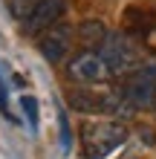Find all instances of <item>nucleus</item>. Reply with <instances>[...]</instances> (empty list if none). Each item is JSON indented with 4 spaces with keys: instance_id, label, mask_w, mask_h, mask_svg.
Here are the masks:
<instances>
[{
    "instance_id": "obj_1",
    "label": "nucleus",
    "mask_w": 156,
    "mask_h": 159,
    "mask_svg": "<svg viewBox=\"0 0 156 159\" xmlns=\"http://www.w3.org/2000/svg\"><path fill=\"white\" fill-rule=\"evenodd\" d=\"M127 139L124 125L116 121H98V125H84V153L90 159H101L110 151H116Z\"/></svg>"
},
{
    "instance_id": "obj_2",
    "label": "nucleus",
    "mask_w": 156,
    "mask_h": 159,
    "mask_svg": "<svg viewBox=\"0 0 156 159\" xmlns=\"http://www.w3.org/2000/svg\"><path fill=\"white\" fill-rule=\"evenodd\" d=\"M122 96L136 110L156 107V67H139L133 75H127L122 84Z\"/></svg>"
},
{
    "instance_id": "obj_3",
    "label": "nucleus",
    "mask_w": 156,
    "mask_h": 159,
    "mask_svg": "<svg viewBox=\"0 0 156 159\" xmlns=\"http://www.w3.org/2000/svg\"><path fill=\"white\" fill-rule=\"evenodd\" d=\"M98 55L104 58V64L110 67V72H127L136 67V61H139V55H136L133 43L124 38V35H107Z\"/></svg>"
},
{
    "instance_id": "obj_4",
    "label": "nucleus",
    "mask_w": 156,
    "mask_h": 159,
    "mask_svg": "<svg viewBox=\"0 0 156 159\" xmlns=\"http://www.w3.org/2000/svg\"><path fill=\"white\" fill-rule=\"evenodd\" d=\"M67 72H69V78L72 81H81V84H96V81H104L107 75H110V67L104 64V58L98 52H78L75 58L69 61V67H67Z\"/></svg>"
},
{
    "instance_id": "obj_5",
    "label": "nucleus",
    "mask_w": 156,
    "mask_h": 159,
    "mask_svg": "<svg viewBox=\"0 0 156 159\" xmlns=\"http://www.w3.org/2000/svg\"><path fill=\"white\" fill-rule=\"evenodd\" d=\"M64 12H67V0H41V3L32 9V15L23 20V29L29 35L41 32V29H52L64 17Z\"/></svg>"
},
{
    "instance_id": "obj_6",
    "label": "nucleus",
    "mask_w": 156,
    "mask_h": 159,
    "mask_svg": "<svg viewBox=\"0 0 156 159\" xmlns=\"http://www.w3.org/2000/svg\"><path fill=\"white\" fill-rule=\"evenodd\" d=\"M69 43H72V32L67 29V26H58V23H55L52 29L41 38V55L49 64H58L64 55L69 52Z\"/></svg>"
},
{
    "instance_id": "obj_7",
    "label": "nucleus",
    "mask_w": 156,
    "mask_h": 159,
    "mask_svg": "<svg viewBox=\"0 0 156 159\" xmlns=\"http://www.w3.org/2000/svg\"><path fill=\"white\" fill-rule=\"evenodd\" d=\"M69 107L78 113H104V96H93V93H72Z\"/></svg>"
},
{
    "instance_id": "obj_8",
    "label": "nucleus",
    "mask_w": 156,
    "mask_h": 159,
    "mask_svg": "<svg viewBox=\"0 0 156 159\" xmlns=\"http://www.w3.org/2000/svg\"><path fill=\"white\" fill-rule=\"evenodd\" d=\"M104 113L116 116V119H130L136 113V107L122 96V93H104Z\"/></svg>"
},
{
    "instance_id": "obj_9",
    "label": "nucleus",
    "mask_w": 156,
    "mask_h": 159,
    "mask_svg": "<svg viewBox=\"0 0 156 159\" xmlns=\"http://www.w3.org/2000/svg\"><path fill=\"white\" fill-rule=\"evenodd\" d=\"M78 35H81V41H84L87 46H93L96 41L104 43V38H107L101 20H87V23H81V26H78Z\"/></svg>"
},
{
    "instance_id": "obj_10",
    "label": "nucleus",
    "mask_w": 156,
    "mask_h": 159,
    "mask_svg": "<svg viewBox=\"0 0 156 159\" xmlns=\"http://www.w3.org/2000/svg\"><path fill=\"white\" fill-rule=\"evenodd\" d=\"M38 3H41V0H9V12H12L17 20H26Z\"/></svg>"
},
{
    "instance_id": "obj_11",
    "label": "nucleus",
    "mask_w": 156,
    "mask_h": 159,
    "mask_svg": "<svg viewBox=\"0 0 156 159\" xmlns=\"http://www.w3.org/2000/svg\"><path fill=\"white\" fill-rule=\"evenodd\" d=\"M58 127H61V151L69 153V148H72V133H69V119H67L64 110H58Z\"/></svg>"
},
{
    "instance_id": "obj_12",
    "label": "nucleus",
    "mask_w": 156,
    "mask_h": 159,
    "mask_svg": "<svg viewBox=\"0 0 156 159\" xmlns=\"http://www.w3.org/2000/svg\"><path fill=\"white\" fill-rule=\"evenodd\" d=\"M20 107H23L26 119H29V127L35 130V127H38V101H35V96H23L20 98Z\"/></svg>"
},
{
    "instance_id": "obj_13",
    "label": "nucleus",
    "mask_w": 156,
    "mask_h": 159,
    "mask_svg": "<svg viewBox=\"0 0 156 159\" xmlns=\"http://www.w3.org/2000/svg\"><path fill=\"white\" fill-rule=\"evenodd\" d=\"M0 107H9V96H6V87H3V81H0ZM6 116H9V110H6ZM9 119H12V116H9Z\"/></svg>"
}]
</instances>
